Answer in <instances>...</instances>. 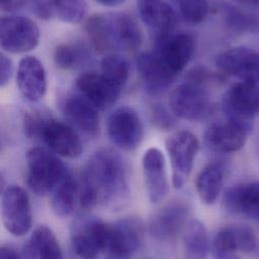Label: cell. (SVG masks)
Here are the masks:
<instances>
[{
    "label": "cell",
    "instance_id": "27",
    "mask_svg": "<svg viewBox=\"0 0 259 259\" xmlns=\"http://www.w3.org/2000/svg\"><path fill=\"white\" fill-rule=\"evenodd\" d=\"M225 167L222 163L213 162L204 167L196 181V189L200 200L206 205H213L223 189Z\"/></svg>",
    "mask_w": 259,
    "mask_h": 259
},
{
    "label": "cell",
    "instance_id": "41",
    "mask_svg": "<svg viewBox=\"0 0 259 259\" xmlns=\"http://www.w3.org/2000/svg\"><path fill=\"white\" fill-rule=\"evenodd\" d=\"M235 1L239 4L246 5V6H253V7L259 6V0H235Z\"/></svg>",
    "mask_w": 259,
    "mask_h": 259
},
{
    "label": "cell",
    "instance_id": "8",
    "mask_svg": "<svg viewBox=\"0 0 259 259\" xmlns=\"http://www.w3.org/2000/svg\"><path fill=\"white\" fill-rule=\"evenodd\" d=\"M1 218L11 235L21 237L31 228L32 212L27 193L18 186L5 189L1 198Z\"/></svg>",
    "mask_w": 259,
    "mask_h": 259
},
{
    "label": "cell",
    "instance_id": "18",
    "mask_svg": "<svg viewBox=\"0 0 259 259\" xmlns=\"http://www.w3.org/2000/svg\"><path fill=\"white\" fill-rule=\"evenodd\" d=\"M76 87L79 93L89 99L100 110L114 105L122 91L108 81L101 72L96 71L81 74L76 80Z\"/></svg>",
    "mask_w": 259,
    "mask_h": 259
},
{
    "label": "cell",
    "instance_id": "12",
    "mask_svg": "<svg viewBox=\"0 0 259 259\" xmlns=\"http://www.w3.org/2000/svg\"><path fill=\"white\" fill-rule=\"evenodd\" d=\"M218 70L244 82L259 83V52L247 47L227 50L216 58Z\"/></svg>",
    "mask_w": 259,
    "mask_h": 259
},
{
    "label": "cell",
    "instance_id": "4",
    "mask_svg": "<svg viewBox=\"0 0 259 259\" xmlns=\"http://www.w3.org/2000/svg\"><path fill=\"white\" fill-rule=\"evenodd\" d=\"M40 38L37 24L21 15L4 16L0 21V44L8 54H25L34 50Z\"/></svg>",
    "mask_w": 259,
    "mask_h": 259
},
{
    "label": "cell",
    "instance_id": "31",
    "mask_svg": "<svg viewBox=\"0 0 259 259\" xmlns=\"http://www.w3.org/2000/svg\"><path fill=\"white\" fill-rule=\"evenodd\" d=\"M100 72L108 81L122 90L130 79V63L120 55L108 54L101 61Z\"/></svg>",
    "mask_w": 259,
    "mask_h": 259
},
{
    "label": "cell",
    "instance_id": "28",
    "mask_svg": "<svg viewBox=\"0 0 259 259\" xmlns=\"http://www.w3.org/2000/svg\"><path fill=\"white\" fill-rule=\"evenodd\" d=\"M184 248L188 258H206L211 252V240L206 226L199 220H191L184 229Z\"/></svg>",
    "mask_w": 259,
    "mask_h": 259
},
{
    "label": "cell",
    "instance_id": "24",
    "mask_svg": "<svg viewBox=\"0 0 259 259\" xmlns=\"http://www.w3.org/2000/svg\"><path fill=\"white\" fill-rule=\"evenodd\" d=\"M107 16L116 49L136 51L141 47L143 40L142 31L131 15L119 12L107 14Z\"/></svg>",
    "mask_w": 259,
    "mask_h": 259
},
{
    "label": "cell",
    "instance_id": "29",
    "mask_svg": "<svg viewBox=\"0 0 259 259\" xmlns=\"http://www.w3.org/2000/svg\"><path fill=\"white\" fill-rule=\"evenodd\" d=\"M90 60L88 49L78 42L59 45L54 52L56 66L65 71H73L81 68Z\"/></svg>",
    "mask_w": 259,
    "mask_h": 259
},
{
    "label": "cell",
    "instance_id": "39",
    "mask_svg": "<svg viewBox=\"0 0 259 259\" xmlns=\"http://www.w3.org/2000/svg\"><path fill=\"white\" fill-rule=\"evenodd\" d=\"M0 257L3 259H16L20 258L22 256L14 248H12L10 246H2L0 248Z\"/></svg>",
    "mask_w": 259,
    "mask_h": 259
},
{
    "label": "cell",
    "instance_id": "3",
    "mask_svg": "<svg viewBox=\"0 0 259 259\" xmlns=\"http://www.w3.org/2000/svg\"><path fill=\"white\" fill-rule=\"evenodd\" d=\"M165 148L172 169V185L175 189H182L192 174L200 142L193 133L181 130L172 133L166 139Z\"/></svg>",
    "mask_w": 259,
    "mask_h": 259
},
{
    "label": "cell",
    "instance_id": "6",
    "mask_svg": "<svg viewBox=\"0 0 259 259\" xmlns=\"http://www.w3.org/2000/svg\"><path fill=\"white\" fill-rule=\"evenodd\" d=\"M222 108L227 119L252 128L259 113L258 84L241 81L233 85L223 97Z\"/></svg>",
    "mask_w": 259,
    "mask_h": 259
},
{
    "label": "cell",
    "instance_id": "35",
    "mask_svg": "<svg viewBox=\"0 0 259 259\" xmlns=\"http://www.w3.org/2000/svg\"><path fill=\"white\" fill-rule=\"evenodd\" d=\"M53 118L49 112L34 110L25 114L23 119V130L27 138H40L42 130L49 120Z\"/></svg>",
    "mask_w": 259,
    "mask_h": 259
},
{
    "label": "cell",
    "instance_id": "21",
    "mask_svg": "<svg viewBox=\"0 0 259 259\" xmlns=\"http://www.w3.org/2000/svg\"><path fill=\"white\" fill-rule=\"evenodd\" d=\"M62 109L68 120L88 136H96L100 130L99 108L81 93L68 96Z\"/></svg>",
    "mask_w": 259,
    "mask_h": 259
},
{
    "label": "cell",
    "instance_id": "11",
    "mask_svg": "<svg viewBox=\"0 0 259 259\" xmlns=\"http://www.w3.org/2000/svg\"><path fill=\"white\" fill-rule=\"evenodd\" d=\"M141 241L142 231L137 221L123 219L107 223L104 255L110 258H130L138 251Z\"/></svg>",
    "mask_w": 259,
    "mask_h": 259
},
{
    "label": "cell",
    "instance_id": "34",
    "mask_svg": "<svg viewBox=\"0 0 259 259\" xmlns=\"http://www.w3.org/2000/svg\"><path fill=\"white\" fill-rule=\"evenodd\" d=\"M178 6L183 18L192 24L203 22L209 14L208 0H178Z\"/></svg>",
    "mask_w": 259,
    "mask_h": 259
},
{
    "label": "cell",
    "instance_id": "25",
    "mask_svg": "<svg viewBox=\"0 0 259 259\" xmlns=\"http://www.w3.org/2000/svg\"><path fill=\"white\" fill-rule=\"evenodd\" d=\"M80 181L68 174L52 192L51 207L57 216L68 217L80 206Z\"/></svg>",
    "mask_w": 259,
    "mask_h": 259
},
{
    "label": "cell",
    "instance_id": "7",
    "mask_svg": "<svg viewBox=\"0 0 259 259\" xmlns=\"http://www.w3.org/2000/svg\"><path fill=\"white\" fill-rule=\"evenodd\" d=\"M107 223L93 216H80L71 226V243L75 254L96 258L104 254Z\"/></svg>",
    "mask_w": 259,
    "mask_h": 259
},
{
    "label": "cell",
    "instance_id": "10",
    "mask_svg": "<svg viewBox=\"0 0 259 259\" xmlns=\"http://www.w3.org/2000/svg\"><path fill=\"white\" fill-rule=\"evenodd\" d=\"M107 133L113 144L130 151L140 145L144 130L138 113L131 107L121 106L108 117Z\"/></svg>",
    "mask_w": 259,
    "mask_h": 259
},
{
    "label": "cell",
    "instance_id": "14",
    "mask_svg": "<svg viewBox=\"0 0 259 259\" xmlns=\"http://www.w3.org/2000/svg\"><path fill=\"white\" fill-rule=\"evenodd\" d=\"M189 215L188 204L171 202L154 214L149 224V233L157 241H172L185 229Z\"/></svg>",
    "mask_w": 259,
    "mask_h": 259
},
{
    "label": "cell",
    "instance_id": "23",
    "mask_svg": "<svg viewBox=\"0 0 259 259\" xmlns=\"http://www.w3.org/2000/svg\"><path fill=\"white\" fill-rule=\"evenodd\" d=\"M138 9L142 22L158 35L171 32L177 25V12L164 0H140Z\"/></svg>",
    "mask_w": 259,
    "mask_h": 259
},
{
    "label": "cell",
    "instance_id": "30",
    "mask_svg": "<svg viewBox=\"0 0 259 259\" xmlns=\"http://www.w3.org/2000/svg\"><path fill=\"white\" fill-rule=\"evenodd\" d=\"M86 31L97 51L108 52L116 49L107 14H96L90 17L86 24Z\"/></svg>",
    "mask_w": 259,
    "mask_h": 259
},
{
    "label": "cell",
    "instance_id": "5",
    "mask_svg": "<svg viewBox=\"0 0 259 259\" xmlns=\"http://www.w3.org/2000/svg\"><path fill=\"white\" fill-rule=\"evenodd\" d=\"M168 104L175 116L190 121L205 118L211 107L210 96L203 83L192 80L172 90Z\"/></svg>",
    "mask_w": 259,
    "mask_h": 259
},
{
    "label": "cell",
    "instance_id": "9",
    "mask_svg": "<svg viewBox=\"0 0 259 259\" xmlns=\"http://www.w3.org/2000/svg\"><path fill=\"white\" fill-rule=\"evenodd\" d=\"M153 52L178 76L192 61L196 52V38L189 32H168L157 35Z\"/></svg>",
    "mask_w": 259,
    "mask_h": 259
},
{
    "label": "cell",
    "instance_id": "37",
    "mask_svg": "<svg viewBox=\"0 0 259 259\" xmlns=\"http://www.w3.org/2000/svg\"><path fill=\"white\" fill-rule=\"evenodd\" d=\"M13 74V64L10 58L1 54L0 58V86L5 87L11 80Z\"/></svg>",
    "mask_w": 259,
    "mask_h": 259
},
{
    "label": "cell",
    "instance_id": "26",
    "mask_svg": "<svg viewBox=\"0 0 259 259\" xmlns=\"http://www.w3.org/2000/svg\"><path fill=\"white\" fill-rule=\"evenodd\" d=\"M26 258H63L62 248L51 228L40 225L34 229L21 253Z\"/></svg>",
    "mask_w": 259,
    "mask_h": 259
},
{
    "label": "cell",
    "instance_id": "36",
    "mask_svg": "<svg viewBox=\"0 0 259 259\" xmlns=\"http://www.w3.org/2000/svg\"><path fill=\"white\" fill-rule=\"evenodd\" d=\"M175 114H170L164 107L157 106L153 110V120L160 130H168L175 126Z\"/></svg>",
    "mask_w": 259,
    "mask_h": 259
},
{
    "label": "cell",
    "instance_id": "2",
    "mask_svg": "<svg viewBox=\"0 0 259 259\" xmlns=\"http://www.w3.org/2000/svg\"><path fill=\"white\" fill-rule=\"evenodd\" d=\"M26 184L37 196L52 193L69 174L57 153L44 147H32L26 153Z\"/></svg>",
    "mask_w": 259,
    "mask_h": 259
},
{
    "label": "cell",
    "instance_id": "38",
    "mask_svg": "<svg viewBox=\"0 0 259 259\" xmlns=\"http://www.w3.org/2000/svg\"><path fill=\"white\" fill-rule=\"evenodd\" d=\"M3 11L12 12L20 9L24 5V0H0Z\"/></svg>",
    "mask_w": 259,
    "mask_h": 259
},
{
    "label": "cell",
    "instance_id": "16",
    "mask_svg": "<svg viewBox=\"0 0 259 259\" xmlns=\"http://www.w3.org/2000/svg\"><path fill=\"white\" fill-rule=\"evenodd\" d=\"M251 128L235 121L227 120L210 125L204 134L206 146L218 153H231L240 150Z\"/></svg>",
    "mask_w": 259,
    "mask_h": 259
},
{
    "label": "cell",
    "instance_id": "15",
    "mask_svg": "<svg viewBox=\"0 0 259 259\" xmlns=\"http://www.w3.org/2000/svg\"><path fill=\"white\" fill-rule=\"evenodd\" d=\"M136 64L144 88L150 95L163 94L171 87L178 77L153 51L141 53L137 58Z\"/></svg>",
    "mask_w": 259,
    "mask_h": 259
},
{
    "label": "cell",
    "instance_id": "33",
    "mask_svg": "<svg viewBox=\"0 0 259 259\" xmlns=\"http://www.w3.org/2000/svg\"><path fill=\"white\" fill-rule=\"evenodd\" d=\"M54 14L64 22L79 23L88 12L86 0H50Z\"/></svg>",
    "mask_w": 259,
    "mask_h": 259
},
{
    "label": "cell",
    "instance_id": "1",
    "mask_svg": "<svg viewBox=\"0 0 259 259\" xmlns=\"http://www.w3.org/2000/svg\"><path fill=\"white\" fill-rule=\"evenodd\" d=\"M80 184V207L85 210L102 206L116 211L130 200L125 163L116 151L109 148L100 149L90 157Z\"/></svg>",
    "mask_w": 259,
    "mask_h": 259
},
{
    "label": "cell",
    "instance_id": "19",
    "mask_svg": "<svg viewBox=\"0 0 259 259\" xmlns=\"http://www.w3.org/2000/svg\"><path fill=\"white\" fill-rule=\"evenodd\" d=\"M146 193L151 203L161 202L168 194V180L163 153L155 147L147 149L142 157Z\"/></svg>",
    "mask_w": 259,
    "mask_h": 259
},
{
    "label": "cell",
    "instance_id": "22",
    "mask_svg": "<svg viewBox=\"0 0 259 259\" xmlns=\"http://www.w3.org/2000/svg\"><path fill=\"white\" fill-rule=\"evenodd\" d=\"M223 205L231 214L259 219V183H243L228 188Z\"/></svg>",
    "mask_w": 259,
    "mask_h": 259
},
{
    "label": "cell",
    "instance_id": "32",
    "mask_svg": "<svg viewBox=\"0 0 259 259\" xmlns=\"http://www.w3.org/2000/svg\"><path fill=\"white\" fill-rule=\"evenodd\" d=\"M223 17L228 29L234 33L253 32L259 30V18L247 14L232 5L223 8Z\"/></svg>",
    "mask_w": 259,
    "mask_h": 259
},
{
    "label": "cell",
    "instance_id": "17",
    "mask_svg": "<svg viewBox=\"0 0 259 259\" xmlns=\"http://www.w3.org/2000/svg\"><path fill=\"white\" fill-rule=\"evenodd\" d=\"M40 138L58 155L77 158L82 155L84 146L77 131L69 124L51 118L41 132Z\"/></svg>",
    "mask_w": 259,
    "mask_h": 259
},
{
    "label": "cell",
    "instance_id": "13",
    "mask_svg": "<svg viewBox=\"0 0 259 259\" xmlns=\"http://www.w3.org/2000/svg\"><path fill=\"white\" fill-rule=\"evenodd\" d=\"M257 246L256 234L246 225L229 226L221 229L211 242L214 258H233L239 253H250Z\"/></svg>",
    "mask_w": 259,
    "mask_h": 259
},
{
    "label": "cell",
    "instance_id": "20",
    "mask_svg": "<svg viewBox=\"0 0 259 259\" xmlns=\"http://www.w3.org/2000/svg\"><path fill=\"white\" fill-rule=\"evenodd\" d=\"M16 83L22 96L30 101L37 102L47 92V73L42 63L33 56L23 57L18 64Z\"/></svg>",
    "mask_w": 259,
    "mask_h": 259
},
{
    "label": "cell",
    "instance_id": "40",
    "mask_svg": "<svg viewBox=\"0 0 259 259\" xmlns=\"http://www.w3.org/2000/svg\"><path fill=\"white\" fill-rule=\"evenodd\" d=\"M98 3H100L103 6L107 7H115L121 5L125 0H96Z\"/></svg>",
    "mask_w": 259,
    "mask_h": 259
}]
</instances>
